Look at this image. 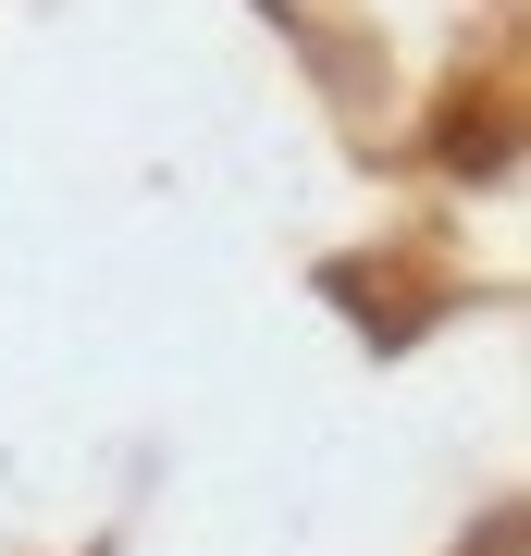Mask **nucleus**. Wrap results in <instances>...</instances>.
<instances>
[]
</instances>
